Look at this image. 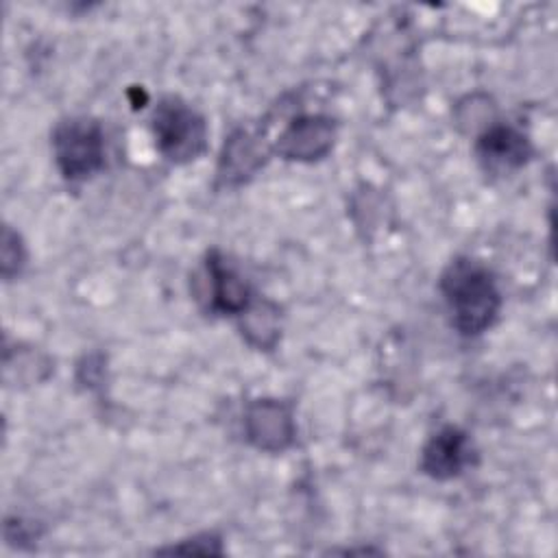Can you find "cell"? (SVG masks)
Segmentation results:
<instances>
[{
    "instance_id": "cell-1",
    "label": "cell",
    "mask_w": 558,
    "mask_h": 558,
    "mask_svg": "<svg viewBox=\"0 0 558 558\" xmlns=\"http://www.w3.org/2000/svg\"><path fill=\"white\" fill-rule=\"evenodd\" d=\"M440 292L453 327L462 336H477L493 327L501 310V292L493 272L475 259L456 257L440 275Z\"/></svg>"
},
{
    "instance_id": "cell-2",
    "label": "cell",
    "mask_w": 558,
    "mask_h": 558,
    "mask_svg": "<svg viewBox=\"0 0 558 558\" xmlns=\"http://www.w3.org/2000/svg\"><path fill=\"white\" fill-rule=\"evenodd\" d=\"M153 135L159 153L172 163H190L207 150L205 118L177 96H166L155 107Z\"/></svg>"
},
{
    "instance_id": "cell-3",
    "label": "cell",
    "mask_w": 558,
    "mask_h": 558,
    "mask_svg": "<svg viewBox=\"0 0 558 558\" xmlns=\"http://www.w3.org/2000/svg\"><path fill=\"white\" fill-rule=\"evenodd\" d=\"M52 153L68 181H85L105 166V133L98 120L74 116L52 131Z\"/></svg>"
},
{
    "instance_id": "cell-4",
    "label": "cell",
    "mask_w": 558,
    "mask_h": 558,
    "mask_svg": "<svg viewBox=\"0 0 558 558\" xmlns=\"http://www.w3.org/2000/svg\"><path fill=\"white\" fill-rule=\"evenodd\" d=\"M244 434L262 451H283L294 442L296 425L290 405L277 399L251 401L244 412Z\"/></svg>"
},
{
    "instance_id": "cell-5",
    "label": "cell",
    "mask_w": 558,
    "mask_h": 558,
    "mask_svg": "<svg viewBox=\"0 0 558 558\" xmlns=\"http://www.w3.org/2000/svg\"><path fill=\"white\" fill-rule=\"evenodd\" d=\"M336 140V124L327 116H299L277 137L272 150L292 161L323 159Z\"/></svg>"
},
{
    "instance_id": "cell-6",
    "label": "cell",
    "mask_w": 558,
    "mask_h": 558,
    "mask_svg": "<svg viewBox=\"0 0 558 558\" xmlns=\"http://www.w3.org/2000/svg\"><path fill=\"white\" fill-rule=\"evenodd\" d=\"M475 458L471 438L456 425L438 429L421 451V471L434 480H453Z\"/></svg>"
},
{
    "instance_id": "cell-7",
    "label": "cell",
    "mask_w": 558,
    "mask_h": 558,
    "mask_svg": "<svg viewBox=\"0 0 558 558\" xmlns=\"http://www.w3.org/2000/svg\"><path fill=\"white\" fill-rule=\"evenodd\" d=\"M475 153L486 170L510 172L523 168L532 157V144L525 133L508 124H493L477 137Z\"/></svg>"
},
{
    "instance_id": "cell-8",
    "label": "cell",
    "mask_w": 558,
    "mask_h": 558,
    "mask_svg": "<svg viewBox=\"0 0 558 558\" xmlns=\"http://www.w3.org/2000/svg\"><path fill=\"white\" fill-rule=\"evenodd\" d=\"M207 301L209 310L218 314L240 316L251 305V288L242 275L218 251L207 253Z\"/></svg>"
},
{
    "instance_id": "cell-9",
    "label": "cell",
    "mask_w": 558,
    "mask_h": 558,
    "mask_svg": "<svg viewBox=\"0 0 558 558\" xmlns=\"http://www.w3.org/2000/svg\"><path fill=\"white\" fill-rule=\"evenodd\" d=\"M268 155V146L259 135L238 129L225 142L220 161H218V181L225 185H238L246 181L257 168H262L264 157Z\"/></svg>"
},
{
    "instance_id": "cell-10",
    "label": "cell",
    "mask_w": 558,
    "mask_h": 558,
    "mask_svg": "<svg viewBox=\"0 0 558 558\" xmlns=\"http://www.w3.org/2000/svg\"><path fill=\"white\" fill-rule=\"evenodd\" d=\"M242 333L257 349H272L279 340V310L275 303H251L242 314Z\"/></svg>"
},
{
    "instance_id": "cell-11",
    "label": "cell",
    "mask_w": 558,
    "mask_h": 558,
    "mask_svg": "<svg viewBox=\"0 0 558 558\" xmlns=\"http://www.w3.org/2000/svg\"><path fill=\"white\" fill-rule=\"evenodd\" d=\"M24 264H26V248L22 244V238L7 225L2 231V275H4V279L20 275Z\"/></svg>"
}]
</instances>
